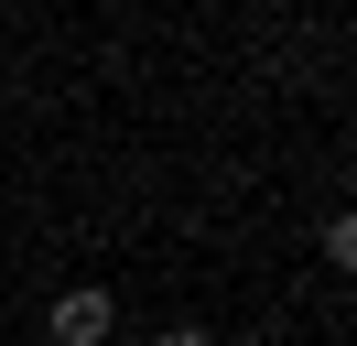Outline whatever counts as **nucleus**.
Segmentation results:
<instances>
[{"instance_id": "obj_1", "label": "nucleus", "mask_w": 357, "mask_h": 346, "mask_svg": "<svg viewBox=\"0 0 357 346\" xmlns=\"http://www.w3.org/2000/svg\"><path fill=\"white\" fill-rule=\"evenodd\" d=\"M44 336H54V346H109V292H66V303L44 314Z\"/></svg>"}, {"instance_id": "obj_2", "label": "nucleus", "mask_w": 357, "mask_h": 346, "mask_svg": "<svg viewBox=\"0 0 357 346\" xmlns=\"http://www.w3.org/2000/svg\"><path fill=\"white\" fill-rule=\"evenodd\" d=\"M152 346H206V324H162V336Z\"/></svg>"}]
</instances>
